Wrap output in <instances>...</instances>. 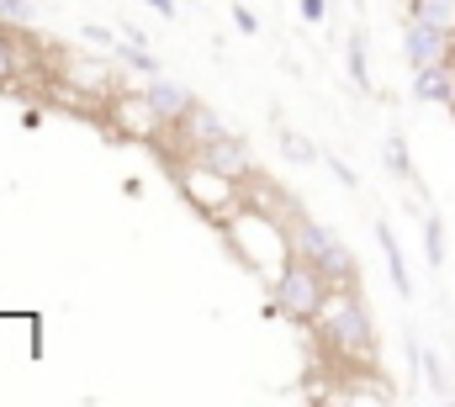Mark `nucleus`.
Returning a JSON list of instances; mask_svg holds the SVG:
<instances>
[{
  "label": "nucleus",
  "instance_id": "f3484780",
  "mask_svg": "<svg viewBox=\"0 0 455 407\" xmlns=\"http://www.w3.org/2000/svg\"><path fill=\"white\" fill-rule=\"evenodd\" d=\"M186 127H191V143H202V138H212V132H223V116L212 111V106H191V116H186Z\"/></svg>",
  "mask_w": 455,
  "mask_h": 407
},
{
  "label": "nucleus",
  "instance_id": "0eeeda50",
  "mask_svg": "<svg viewBox=\"0 0 455 407\" xmlns=\"http://www.w3.org/2000/svg\"><path fill=\"white\" fill-rule=\"evenodd\" d=\"M112 122L127 132V138H159V127H164V116L143 101V91L116 96V101H112Z\"/></svg>",
  "mask_w": 455,
  "mask_h": 407
},
{
  "label": "nucleus",
  "instance_id": "a878e982",
  "mask_svg": "<svg viewBox=\"0 0 455 407\" xmlns=\"http://www.w3.org/2000/svg\"><path fill=\"white\" fill-rule=\"evenodd\" d=\"M403 5H408V0H403Z\"/></svg>",
  "mask_w": 455,
  "mask_h": 407
},
{
  "label": "nucleus",
  "instance_id": "4468645a",
  "mask_svg": "<svg viewBox=\"0 0 455 407\" xmlns=\"http://www.w3.org/2000/svg\"><path fill=\"white\" fill-rule=\"evenodd\" d=\"M387 170L397 180H413V154H408V138L403 132H387Z\"/></svg>",
  "mask_w": 455,
  "mask_h": 407
},
{
  "label": "nucleus",
  "instance_id": "393cba45",
  "mask_svg": "<svg viewBox=\"0 0 455 407\" xmlns=\"http://www.w3.org/2000/svg\"><path fill=\"white\" fill-rule=\"evenodd\" d=\"M148 11H159V16H175V0H148Z\"/></svg>",
  "mask_w": 455,
  "mask_h": 407
},
{
  "label": "nucleus",
  "instance_id": "1a4fd4ad",
  "mask_svg": "<svg viewBox=\"0 0 455 407\" xmlns=\"http://www.w3.org/2000/svg\"><path fill=\"white\" fill-rule=\"evenodd\" d=\"M376 243H381V254H387V275H392L397 297L408 302V297H413V275H408V259H403V243H397L392 222H376Z\"/></svg>",
  "mask_w": 455,
  "mask_h": 407
},
{
  "label": "nucleus",
  "instance_id": "39448f33",
  "mask_svg": "<svg viewBox=\"0 0 455 407\" xmlns=\"http://www.w3.org/2000/svg\"><path fill=\"white\" fill-rule=\"evenodd\" d=\"M191 159L196 164H207V170H218L228 180H249V170H254V154H249V143L238 138V132H212V138H202L196 148H191Z\"/></svg>",
  "mask_w": 455,
  "mask_h": 407
},
{
  "label": "nucleus",
  "instance_id": "20e7f679",
  "mask_svg": "<svg viewBox=\"0 0 455 407\" xmlns=\"http://www.w3.org/2000/svg\"><path fill=\"white\" fill-rule=\"evenodd\" d=\"M397 48H403V64L408 69H429L440 59H455V32L435 27V21H419V16H403Z\"/></svg>",
  "mask_w": 455,
  "mask_h": 407
},
{
  "label": "nucleus",
  "instance_id": "b1692460",
  "mask_svg": "<svg viewBox=\"0 0 455 407\" xmlns=\"http://www.w3.org/2000/svg\"><path fill=\"white\" fill-rule=\"evenodd\" d=\"M21 127H27V132H37V127H43V111H32V106H27V111H21Z\"/></svg>",
  "mask_w": 455,
  "mask_h": 407
},
{
  "label": "nucleus",
  "instance_id": "dca6fc26",
  "mask_svg": "<svg viewBox=\"0 0 455 407\" xmlns=\"http://www.w3.org/2000/svg\"><path fill=\"white\" fill-rule=\"evenodd\" d=\"M419 365H424V376H429V392L445 403V397H451V371H445V360H440L435 349H424V355H419Z\"/></svg>",
  "mask_w": 455,
  "mask_h": 407
},
{
  "label": "nucleus",
  "instance_id": "9d476101",
  "mask_svg": "<svg viewBox=\"0 0 455 407\" xmlns=\"http://www.w3.org/2000/svg\"><path fill=\"white\" fill-rule=\"evenodd\" d=\"M112 53L132 69V75H143V80H154V75H159V59L148 53V43H132V37H127V43H112Z\"/></svg>",
  "mask_w": 455,
  "mask_h": 407
},
{
  "label": "nucleus",
  "instance_id": "9b49d317",
  "mask_svg": "<svg viewBox=\"0 0 455 407\" xmlns=\"http://www.w3.org/2000/svg\"><path fill=\"white\" fill-rule=\"evenodd\" d=\"M344 64H349V80H355V91H371V59H365V32H360V27L349 32Z\"/></svg>",
  "mask_w": 455,
  "mask_h": 407
},
{
  "label": "nucleus",
  "instance_id": "ddd939ff",
  "mask_svg": "<svg viewBox=\"0 0 455 407\" xmlns=\"http://www.w3.org/2000/svg\"><path fill=\"white\" fill-rule=\"evenodd\" d=\"M408 16H419V21H435V27L455 32V0H408Z\"/></svg>",
  "mask_w": 455,
  "mask_h": 407
},
{
  "label": "nucleus",
  "instance_id": "a211bd4d",
  "mask_svg": "<svg viewBox=\"0 0 455 407\" xmlns=\"http://www.w3.org/2000/svg\"><path fill=\"white\" fill-rule=\"evenodd\" d=\"M0 21H16V27L37 21V0H0Z\"/></svg>",
  "mask_w": 455,
  "mask_h": 407
},
{
  "label": "nucleus",
  "instance_id": "f8f14e48",
  "mask_svg": "<svg viewBox=\"0 0 455 407\" xmlns=\"http://www.w3.org/2000/svg\"><path fill=\"white\" fill-rule=\"evenodd\" d=\"M275 143H281V154H286L291 164H318V143H307L297 127H281V132H275Z\"/></svg>",
  "mask_w": 455,
  "mask_h": 407
},
{
  "label": "nucleus",
  "instance_id": "f257e3e1",
  "mask_svg": "<svg viewBox=\"0 0 455 407\" xmlns=\"http://www.w3.org/2000/svg\"><path fill=\"white\" fill-rule=\"evenodd\" d=\"M318 328H323V339H329L334 355L355 360V365H371L376 360V328H371V312L360 302V286L355 291L349 286H334L329 307L318 312Z\"/></svg>",
  "mask_w": 455,
  "mask_h": 407
},
{
  "label": "nucleus",
  "instance_id": "aec40b11",
  "mask_svg": "<svg viewBox=\"0 0 455 407\" xmlns=\"http://www.w3.org/2000/svg\"><path fill=\"white\" fill-rule=\"evenodd\" d=\"M228 11H233V27H238L243 37H254V32H259V21H254V11H249V5H238V0H228Z\"/></svg>",
  "mask_w": 455,
  "mask_h": 407
},
{
  "label": "nucleus",
  "instance_id": "412c9836",
  "mask_svg": "<svg viewBox=\"0 0 455 407\" xmlns=\"http://www.w3.org/2000/svg\"><path fill=\"white\" fill-rule=\"evenodd\" d=\"M297 16H302L307 27H318V21L329 16V0H297Z\"/></svg>",
  "mask_w": 455,
  "mask_h": 407
},
{
  "label": "nucleus",
  "instance_id": "7ed1b4c3",
  "mask_svg": "<svg viewBox=\"0 0 455 407\" xmlns=\"http://www.w3.org/2000/svg\"><path fill=\"white\" fill-rule=\"evenodd\" d=\"M291 254H302V259H313L334 286H360V265L349 259V249H344L339 233H329L323 222H307V217H297V227H291Z\"/></svg>",
  "mask_w": 455,
  "mask_h": 407
},
{
  "label": "nucleus",
  "instance_id": "6e6552de",
  "mask_svg": "<svg viewBox=\"0 0 455 407\" xmlns=\"http://www.w3.org/2000/svg\"><path fill=\"white\" fill-rule=\"evenodd\" d=\"M413 101L455 106V59H440L429 69H413Z\"/></svg>",
  "mask_w": 455,
  "mask_h": 407
},
{
  "label": "nucleus",
  "instance_id": "423d86ee",
  "mask_svg": "<svg viewBox=\"0 0 455 407\" xmlns=\"http://www.w3.org/2000/svg\"><path fill=\"white\" fill-rule=\"evenodd\" d=\"M138 91H143V101H148L154 111H159V116H164V127H180V122L191 116V106H196V96H191L186 85H175V80H164V75L143 80Z\"/></svg>",
  "mask_w": 455,
  "mask_h": 407
},
{
  "label": "nucleus",
  "instance_id": "6ab92c4d",
  "mask_svg": "<svg viewBox=\"0 0 455 407\" xmlns=\"http://www.w3.org/2000/svg\"><path fill=\"white\" fill-rule=\"evenodd\" d=\"M16 69H21V59H16V43L0 32V85H11V80H16Z\"/></svg>",
  "mask_w": 455,
  "mask_h": 407
},
{
  "label": "nucleus",
  "instance_id": "4be33fe9",
  "mask_svg": "<svg viewBox=\"0 0 455 407\" xmlns=\"http://www.w3.org/2000/svg\"><path fill=\"white\" fill-rule=\"evenodd\" d=\"M80 37H85L91 48H112V43H116L112 27H96V21H85V27H80Z\"/></svg>",
  "mask_w": 455,
  "mask_h": 407
},
{
  "label": "nucleus",
  "instance_id": "5701e85b",
  "mask_svg": "<svg viewBox=\"0 0 455 407\" xmlns=\"http://www.w3.org/2000/svg\"><path fill=\"white\" fill-rule=\"evenodd\" d=\"M329 170H334V180H339L344 191H355V186H360V175H355V170H349L344 159H329Z\"/></svg>",
  "mask_w": 455,
  "mask_h": 407
},
{
  "label": "nucleus",
  "instance_id": "f03ea898",
  "mask_svg": "<svg viewBox=\"0 0 455 407\" xmlns=\"http://www.w3.org/2000/svg\"><path fill=\"white\" fill-rule=\"evenodd\" d=\"M334 297V281L313 265V259H302V254H286V265H281V275H275V312L281 317H297V323H318V312L329 307Z\"/></svg>",
  "mask_w": 455,
  "mask_h": 407
},
{
  "label": "nucleus",
  "instance_id": "2eb2a0df",
  "mask_svg": "<svg viewBox=\"0 0 455 407\" xmlns=\"http://www.w3.org/2000/svg\"><path fill=\"white\" fill-rule=\"evenodd\" d=\"M424 249H429V254H424L429 270H445V222H440L435 211L424 217Z\"/></svg>",
  "mask_w": 455,
  "mask_h": 407
}]
</instances>
